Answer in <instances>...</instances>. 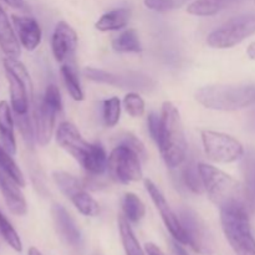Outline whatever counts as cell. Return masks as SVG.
I'll use <instances>...</instances> for the list:
<instances>
[{
	"label": "cell",
	"mask_w": 255,
	"mask_h": 255,
	"mask_svg": "<svg viewBox=\"0 0 255 255\" xmlns=\"http://www.w3.org/2000/svg\"><path fill=\"white\" fill-rule=\"evenodd\" d=\"M124 106L126 109L127 114L132 117H142L144 115V101L138 94H127L124 99Z\"/></svg>",
	"instance_id": "34"
},
{
	"label": "cell",
	"mask_w": 255,
	"mask_h": 255,
	"mask_svg": "<svg viewBox=\"0 0 255 255\" xmlns=\"http://www.w3.org/2000/svg\"><path fill=\"white\" fill-rule=\"evenodd\" d=\"M51 47L55 60L61 64H67L77 49L76 31L67 22L59 21L52 34Z\"/></svg>",
	"instance_id": "13"
},
{
	"label": "cell",
	"mask_w": 255,
	"mask_h": 255,
	"mask_svg": "<svg viewBox=\"0 0 255 255\" xmlns=\"http://www.w3.org/2000/svg\"><path fill=\"white\" fill-rule=\"evenodd\" d=\"M57 111L55 107L50 106L49 104L40 100L34 109V125L35 134L39 144L46 146L51 141L52 132H54L55 119H56Z\"/></svg>",
	"instance_id": "15"
},
{
	"label": "cell",
	"mask_w": 255,
	"mask_h": 255,
	"mask_svg": "<svg viewBox=\"0 0 255 255\" xmlns=\"http://www.w3.org/2000/svg\"><path fill=\"white\" fill-rule=\"evenodd\" d=\"M0 236L6 242L7 246L14 249L15 252L20 253L22 251L21 239H20L19 234L11 226V223L7 221L6 217L1 213V211H0Z\"/></svg>",
	"instance_id": "31"
},
{
	"label": "cell",
	"mask_w": 255,
	"mask_h": 255,
	"mask_svg": "<svg viewBox=\"0 0 255 255\" xmlns=\"http://www.w3.org/2000/svg\"><path fill=\"white\" fill-rule=\"evenodd\" d=\"M56 141L82 167L86 163L94 148V143L85 141L76 126L69 121H64L59 125L56 131Z\"/></svg>",
	"instance_id": "10"
},
{
	"label": "cell",
	"mask_w": 255,
	"mask_h": 255,
	"mask_svg": "<svg viewBox=\"0 0 255 255\" xmlns=\"http://www.w3.org/2000/svg\"><path fill=\"white\" fill-rule=\"evenodd\" d=\"M204 192L208 198L221 209L236 204H247L244 187L237 179L207 163H199Z\"/></svg>",
	"instance_id": "3"
},
{
	"label": "cell",
	"mask_w": 255,
	"mask_h": 255,
	"mask_svg": "<svg viewBox=\"0 0 255 255\" xmlns=\"http://www.w3.org/2000/svg\"><path fill=\"white\" fill-rule=\"evenodd\" d=\"M172 251H173V255H188L183 247L181 246V243H178L177 241L172 243Z\"/></svg>",
	"instance_id": "41"
},
{
	"label": "cell",
	"mask_w": 255,
	"mask_h": 255,
	"mask_svg": "<svg viewBox=\"0 0 255 255\" xmlns=\"http://www.w3.org/2000/svg\"><path fill=\"white\" fill-rule=\"evenodd\" d=\"M144 187H146L147 192L151 196L156 208L159 211V214H161L162 219L164 222V226L167 227V229H168L171 236L174 238V241H177L181 244H188V236H187L186 231H184L183 226H182L181 219L177 217L173 209L171 208V206L166 201V198L162 194V192L159 191L158 187L151 179H144Z\"/></svg>",
	"instance_id": "11"
},
{
	"label": "cell",
	"mask_w": 255,
	"mask_h": 255,
	"mask_svg": "<svg viewBox=\"0 0 255 255\" xmlns=\"http://www.w3.org/2000/svg\"><path fill=\"white\" fill-rule=\"evenodd\" d=\"M27 255H42L40 253L39 249H36L35 247H31V248L29 249V252H27Z\"/></svg>",
	"instance_id": "43"
},
{
	"label": "cell",
	"mask_w": 255,
	"mask_h": 255,
	"mask_svg": "<svg viewBox=\"0 0 255 255\" xmlns=\"http://www.w3.org/2000/svg\"><path fill=\"white\" fill-rule=\"evenodd\" d=\"M179 219H181L182 226L188 236V246H191L192 249L196 251L197 253H211V237H209L206 226L201 221L199 216H197L196 212L189 208L182 209Z\"/></svg>",
	"instance_id": "12"
},
{
	"label": "cell",
	"mask_w": 255,
	"mask_h": 255,
	"mask_svg": "<svg viewBox=\"0 0 255 255\" xmlns=\"http://www.w3.org/2000/svg\"><path fill=\"white\" fill-rule=\"evenodd\" d=\"M52 217H54L55 226L61 238L75 248H80L82 244L81 232L75 224L74 219L69 214V212L60 204L52 206Z\"/></svg>",
	"instance_id": "18"
},
{
	"label": "cell",
	"mask_w": 255,
	"mask_h": 255,
	"mask_svg": "<svg viewBox=\"0 0 255 255\" xmlns=\"http://www.w3.org/2000/svg\"><path fill=\"white\" fill-rule=\"evenodd\" d=\"M0 191L7 208L15 216H25L27 212V204L20 186L0 169Z\"/></svg>",
	"instance_id": "17"
},
{
	"label": "cell",
	"mask_w": 255,
	"mask_h": 255,
	"mask_svg": "<svg viewBox=\"0 0 255 255\" xmlns=\"http://www.w3.org/2000/svg\"><path fill=\"white\" fill-rule=\"evenodd\" d=\"M254 34L255 14H243L232 17L213 30L207 37V42L214 49H229Z\"/></svg>",
	"instance_id": "6"
},
{
	"label": "cell",
	"mask_w": 255,
	"mask_h": 255,
	"mask_svg": "<svg viewBox=\"0 0 255 255\" xmlns=\"http://www.w3.org/2000/svg\"><path fill=\"white\" fill-rule=\"evenodd\" d=\"M242 169L244 176V194L249 209L255 212V149L244 153Z\"/></svg>",
	"instance_id": "21"
},
{
	"label": "cell",
	"mask_w": 255,
	"mask_h": 255,
	"mask_svg": "<svg viewBox=\"0 0 255 255\" xmlns=\"http://www.w3.org/2000/svg\"><path fill=\"white\" fill-rule=\"evenodd\" d=\"M146 7L158 12H166L176 6V0H143Z\"/></svg>",
	"instance_id": "38"
},
{
	"label": "cell",
	"mask_w": 255,
	"mask_h": 255,
	"mask_svg": "<svg viewBox=\"0 0 255 255\" xmlns=\"http://www.w3.org/2000/svg\"><path fill=\"white\" fill-rule=\"evenodd\" d=\"M46 104H49L50 106L55 107L57 111H61L62 110V100H61V94H60V90L56 85L51 84L46 87V91H45L44 96H42Z\"/></svg>",
	"instance_id": "36"
},
{
	"label": "cell",
	"mask_w": 255,
	"mask_h": 255,
	"mask_svg": "<svg viewBox=\"0 0 255 255\" xmlns=\"http://www.w3.org/2000/svg\"><path fill=\"white\" fill-rule=\"evenodd\" d=\"M144 251H146V253L148 255H166L153 243H147L144 246Z\"/></svg>",
	"instance_id": "39"
},
{
	"label": "cell",
	"mask_w": 255,
	"mask_h": 255,
	"mask_svg": "<svg viewBox=\"0 0 255 255\" xmlns=\"http://www.w3.org/2000/svg\"><path fill=\"white\" fill-rule=\"evenodd\" d=\"M162 132L157 146L161 149L164 163L177 168L187 159V139L178 110L172 102L162 105Z\"/></svg>",
	"instance_id": "1"
},
{
	"label": "cell",
	"mask_w": 255,
	"mask_h": 255,
	"mask_svg": "<svg viewBox=\"0 0 255 255\" xmlns=\"http://www.w3.org/2000/svg\"><path fill=\"white\" fill-rule=\"evenodd\" d=\"M119 144H124V146L128 147L129 149H132V151L139 157L141 161H146L147 158L146 147H144V144L132 133L121 134L119 138Z\"/></svg>",
	"instance_id": "35"
},
{
	"label": "cell",
	"mask_w": 255,
	"mask_h": 255,
	"mask_svg": "<svg viewBox=\"0 0 255 255\" xmlns=\"http://www.w3.org/2000/svg\"><path fill=\"white\" fill-rule=\"evenodd\" d=\"M247 54H248V56L251 57V59L255 60V41L249 45L248 50H247Z\"/></svg>",
	"instance_id": "42"
},
{
	"label": "cell",
	"mask_w": 255,
	"mask_h": 255,
	"mask_svg": "<svg viewBox=\"0 0 255 255\" xmlns=\"http://www.w3.org/2000/svg\"><path fill=\"white\" fill-rule=\"evenodd\" d=\"M119 231L126 255H146L129 226V221L125 216L119 217Z\"/></svg>",
	"instance_id": "24"
},
{
	"label": "cell",
	"mask_w": 255,
	"mask_h": 255,
	"mask_svg": "<svg viewBox=\"0 0 255 255\" xmlns=\"http://www.w3.org/2000/svg\"><path fill=\"white\" fill-rule=\"evenodd\" d=\"M112 47L117 52H141L142 45L138 32L134 29H127L112 40Z\"/></svg>",
	"instance_id": "26"
},
{
	"label": "cell",
	"mask_w": 255,
	"mask_h": 255,
	"mask_svg": "<svg viewBox=\"0 0 255 255\" xmlns=\"http://www.w3.org/2000/svg\"><path fill=\"white\" fill-rule=\"evenodd\" d=\"M109 174L115 182L128 184L142 178L141 159L132 149L119 144L112 149L107 161Z\"/></svg>",
	"instance_id": "8"
},
{
	"label": "cell",
	"mask_w": 255,
	"mask_h": 255,
	"mask_svg": "<svg viewBox=\"0 0 255 255\" xmlns=\"http://www.w3.org/2000/svg\"><path fill=\"white\" fill-rule=\"evenodd\" d=\"M107 161H109V157L104 147L100 143H94V148L86 163L84 164V168L91 176H101L107 169Z\"/></svg>",
	"instance_id": "27"
},
{
	"label": "cell",
	"mask_w": 255,
	"mask_h": 255,
	"mask_svg": "<svg viewBox=\"0 0 255 255\" xmlns=\"http://www.w3.org/2000/svg\"><path fill=\"white\" fill-rule=\"evenodd\" d=\"M61 75H62V79H64L65 86H66L70 96H71L75 101H82L85 97L84 91H82L81 89L79 75H77V71L74 67V65L71 64L62 65Z\"/></svg>",
	"instance_id": "28"
},
{
	"label": "cell",
	"mask_w": 255,
	"mask_h": 255,
	"mask_svg": "<svg viewBox=\"0 0 255 255\" xmlns=\"http://www.w3.org/2000/svg\"><path fill=\"white\" fill-rule=\"evenodd\" d=\"M11 106L6 101H0V143L10 154L16 153V141L14 134V119Z\"/></svg>",
	"instance_id": "20"
},
{
	"label": "cell",
	"mask_w": 255,
	"mask_h": 255,
	"mask_svg": "<svg viewBox=\"0 0 255 255\" xmlns=\"http://www.w3.org/2000/svg\"><path fill=\"white\" fill-rule=\"evenodd\" d=\"M6 5L14 7V9L24 10L25 9V1L24 0H2Z\"/></svg>",
	"instance_id": "40"
},
{
	"label": "cell",
	"mask_w": 255,
	"mask_h": 255,
	"mask_svg": "<svg viewBox=\"0 0 255 255\" xmlns=\"http://www.w3.org/2000/svg\"><path fill=\"white\" fill-rule=\"evenodd\" d=\"M11 19L20 45L27 51L36 49L41 42V27L39 22L31 16H20V15H12Z\"/></svg>",
	"instance_id": "16"
},
{
	"label": "cell",
	"mask_w": 255,
	"mask_h": 255,
	"mask_svg": "<svg viewBox=\"0 0 255 255\" xmlns=\"http://www.w3.org/2000/svg\"><path fill=\"white\" fill-rule=\"evenodd\" d=\"M204 153L217 163H232L243 158L244 147L233 136L223 132L204 129L201 133Z\"/></svg>",
	"instance_id": "7"
},
{
	"label": "cell",
	"mask_w": 255,
	"mask_h": 255,
	"mask_svg": "<svg viewBox=\"0 0 255 255\" xmlns=\"http://www.w3.org/2000/svg\"><path fill=\"white\" fill-rule=\"evenodd\" d=\"M182 182L189 191L196 194H202L204 192L203 179H202L201 171H199V163L194 159L187 162L181 172Z\"/></svg>",
	"instance_id": "25"
},
{
	"label": "cell",
	"mask_w": 255,
	"mask_h": 255,
	"mask_svg": "<svg viewBox=\"0 0 255 255\" xmlns=\"http://www.w3.org/2000/svg\"><path fill=\"white\" fill-rule=\"evenodd\" d=\"M12 154H10L6 149L0 143V169L11 177L20 187H25V178L21 169L19 168L15 161L12 159Z\"/></svg>",
	"instance_id": "30"
},
{
	"label": "cell",
	"mask_w": 255,
	"mask_h": 255,
	"mask_svg": "<svg viewBox=\"0 0 255 255\" xmlns=\"http://www.w3.org/2000/svg\"><path fill=\"white\" fill-rule=\"evenodd\" d=\"M104 122L107 127H115L121 116V101L119 97H111L104 101Z\"/></svg>",
	"instance_id": "32"
},
{
	"label": "cell",
	"mask_w": 255,
	"mask_h": 255,
	"mask_svg": "<svg viewBox=\"0 0 255 255\" xmlns=\"http://www.w3.org/2000/svg\"><path fill=\"white\" fill-rule=\"evenodd\" d=\"M131 17V10L127 7H119L102 15L95 24L100 31H115L126 26Z\"/></svg>",
	"instance_id": "22"
},
{
	"label": "cell",
	"mask_w": 255,
	"mask_h": 255,
	"mask_svg": "<svg viewBox=\"0 0 255 255\" xmlns=\"http://www.w3.org/2000/svg\"><path fill=\"white\" fill-rule=\"evenodd\" d=\"M196 100L206 109L238 111L255 104L253 85H212L199 89Z\"/></svg>",
	"instance_id": "2"
},
{
	"label": "cell",
	"mask_w": 255,
	"mask_h": 255,
	"mask_svg": "<svg viewBox=\"0 0 255 255\" xmlns=\"http://www.w3.org/2000/svg\"><path fill=\"white\" fill-rule=\"evenodd\" d=\"M5 74L9 82L10 102L15 115H25L29 112L30 99L32 97V82L26 67L17 59L5 57Z\"/></svg>",
	"instance_id": "5"
},
{
	"label": "cell",
	"mask_w": 255,
	"mask_h": 255,
	"mask_svg": "<svg viewBox=\"0 0 255 255\" xmlns=\"http://www.w3.org/2000/svg\"><path fill=\"white\" fill-rule=\"evenodd\" d=\"M0 49L7 57L17 59L21 54L19 39L1 5H0Z\"/></svg>",
	"instance_id": "19"
},
{
	"label": "cell",
	"mask_w": 255,
	"mask_h": 255,
	"mask_svg": "<svg viewBox=\"0 0 255 255\" xmlns=\"http://www.w3.org/2000/svg\"><path fill=\"white\" fill-rule=\"evenodd\" d=\"M147 125H148V131L153 141L157 144L159 143L161 139V132H162V117L156 112H151L148 115V120H147Z\"/></svg>",
	"instance_id": "37"
},
{
	"label": "cell",
	"mask_w": 255,
	"mask_h": 255,
	"mask_svg": "<svg viewBox=\"0 0 255 255\" xmlns=\"http://www.w3.org/2000/svg\"><path fill=\"white\" fill-rule=\"evenodd\" d=\"M221 222L224 236L236 255H255V238L247 204L221 209Z\"/></svg>",
	"instance_id": "4"
},
{
	"label": "cell",
	"mask_w": 255,
	"mask_h": 255,
	"mask_svg": "<svg viewBox=\"0 0 255 255\" xmlns=\"http://www.w3.org/2000/svg\"><path fill=\"white\" fill-rule=\"evenodd\" d=\"M15 122H16L17 127H19V131L21 133L22 139L31 148L32 144H34L35 127L32 126V121L30 119L29 114L15 115Z\"/></svg>",
	"instance_id": "33"
},
{
	"label": "cell",
	"mask_w": 255,
	"mask_h": 255,
	"mask_svg": "<svg viewBox=\"0 0 255 255\" xmlns=\"http://www.w3.org/2000/svg\"><path fill=\"white\" fill-rule=\"evenodd\" d=\"M84 75L87 79L92 80L99 84H106L110 86L121 87V89H144L149 85V79L139 76H122L114 72L105 71V70L86 67Z\"/></svg>",
	"instance_id": "14"
},
{
	"label": "cell",
	"mask_w": 255,
	"mask_h": 255,
	"mask_svg": "<svg viewBox=\"0 0 255 255\" xmlns=\"http://www.w3.org/2000/svg\"><path fill=\"white\" fill-rule=\"evenodd\" d=\"M122 211L125 217L132 223L141 221L146 213L144 204L134 193H126L122 199Z\"/></svg>",
	"instance_id": "29"
},
{
	"label": "cell",
	"mask_w": 255,
	"mask_h": 255,
	"mask_svg": "<svg viewBox=\"0 0 255 255\" xmlns=\"http://www.w3.org/2000/svg\"><path fill=\"white\" fill-rule=\"evenodd\" d=\"M60 191L71 201L77 211L86 217H96L100 213V206L85 189V186L72 174L56 171L52 174Z\"/></svg>",
	"instance_id": "9"
},
{
	"label": "cell",
	"mask_w": 255,
	"mask_h": 255,
	"mask_svg": "<svg viewBox=\"0 0 255 255\" xmlns=\"http://www.w3.org/2000/svg\"><path fill=\"white\" fill-rule=\"evenodd\" d=\"M238 1L239 0H194L188 5L187 11L196 16H213Z\"/></svg>",
	"instance_id": "23"
}]
</instances>
